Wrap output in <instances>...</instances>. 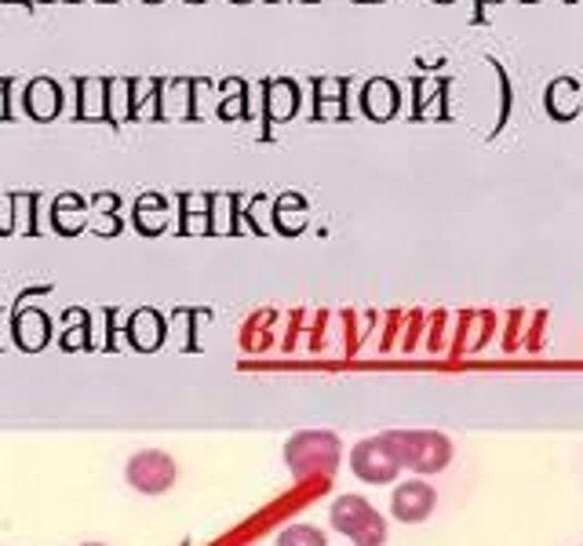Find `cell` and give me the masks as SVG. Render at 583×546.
<instances>
[{
	"mask_svg": "<svg viewBox=\"0 0 583 546\" xmlns=\"http://www.w3.org/2000/svg\"><path fill=\"white\" fill-rule=\"evenodd\" d=\"M160 92H165V98H160V109H165V114H182V109L190 106V98H193V84H187V81H168L165 87H160Z\"/></svg>",
	"mask_w": 583,
	"mask_h": 546,
	"instance_id": "obj_19",
	"label": "cell"
},
{
	"mask_svg": "<svg viewBox=\"0 0 583 546\" xmlns=\"http://www.w3.org/2000/svg\"><path fill=\"white\" fill-rule=\"evenodd\" d=\"M160 339H165V324H160V317L150 313V310H139L132 317V343L139 349H157Z\"/></svg>",
	"mask_w": 583,
	"mask_h": 546,
	"instance_id": "obj_11",
	"label": "cell"
},
{
	"mask_svg": "<svg viewBox=\"0 0 583 546\" xmlns=\"http://www.w3.org/2000/svg\"><path fill=\"white\" fill-rule=\"evenodd\" d=\"M332 529L347 535L354 546H383L386 543V518L365 496H340L329 510Z\"/></svg>",
	"mask_w": 583,
	"mask_h": 546,
	"instance_id": "obj_3",
	"label": "cell"
},
{
	"mask_svg": "<svg viewBox=\"0 0 583 546\" xmlns=\"http://www.w3.org/2000/svg\"><path fill=\"white\" fill-rule=\"evenodd\" d=\"M81 546H106V543H81Z\"/></svg>",
	"mask_w": 583,
	"mask_h": 546,
	"instance_id": "obj_25",
	"label": "cell"
},
{
	"mask_svg": "<svg viewBox=\"0 0 583 546\" xmlns=\"http://www.w3.org/2000/svg\"><path fill=\"white\" fill-rule=\"evenodd\" d=\"M449 92V76H435V81H424L416 76V117H424V109L435 103L438 95Z\"/></svg>",
	"mask_w": 583,
	"mask_h": 546,
	"instance_id": "obj_20",
	"label": "cell"
},
{
	"mask_svg": "<svg viewBox=\"0 0 583 546\" xmlns=\"http://www.w3.org/2000/svg\"><path fill=\"white\" fill-rule=\"evenodd\" d=\"M237 4H248V0H237Z\"/></svg>",
	"mask_w": 583,
	"mask_h": 546,
	"instance_id": "obj_28",
	"label": "cell"
},
{
	"mask_svg": "<svg viewBox=\"0 0 583 546\" xmlns=\"http://www.w3.org/2000/svg\"><path fill=\"white\" fill-rule=\"evenodd\" d=\"M528 4H536V0H528Z\"/></svg>",
	"mask_w": 583,
	"mask_h": 546,
	"instance_id": "obj_30",
	"label": "cell"
},
{
	"mask_svg": "<svg viewBox=\"0 0 583 546\" xmlns=\"http://www.w3.org/2000/svg\"><path fill=\"white\" fill-rule=\"evenodd\" d=\"M489 66L500 76V120H496V131H500L507 124V117H511V76H507V70L496 59H489Z\"/></svg>",
	"mask_w": 583,
	"mask_h": 546,
	"instance_id": "obj_21",
	"label": "cell"
},
{
	"mask_svg": "<svg viewBox=\"0 0 583 546\" xmlns=\"http://www.w3.org/2000/svg\"><path fill=\"white\" fill-rule=\"evenodd\" d=\"M135 223L143 234H157L160 226H165V204H160L157 193H146L143 201L135 207Z\"/></svg>",
	"mask_w": 583,
	"mask_h": 546,
	"instance_id": "obj_17",
	"label": "cell"
},
{
	"mask_svg": "<svg viewBox=\"0 0 583 546\" xmlns=\"http://www.w3.org/2000/svg\"><path fill=\"white\" fill-rule=\"evenodd\" d=\"M95 226H99V234H114V229H117L114 218H95Z\"/></svg>",
	"mask_w": 583,
	"mask_h": 546,
	"instance_id": "obj_22",
	"label": "cell"
},
{
	"mask_svg": "<svg viewBox=\"0 0 583 546\" xmlns=\"http://www.w3.org/2000/svg\"><path fill=\"white\" fill-rule=\"evenodd\" d=\"M128 114H132V84L106 81V117H110L114 124H124Z\"/></svg>",
	"mask_w": 583,
	"mask_h": 546,
	"instance_id": "obj_14",
	"label": "cell"
},
{
	"mask_svg": "<svg viewBox=\"0 0 583 546\" xmlns=\"http://www.w3.org/2000/svg\"><path fill=\"white\" fill-rule=\"evenodd\" d=\"M124 477H128V485L135 491H143V496H165V491L176 485L179 466H176V459L168 452H160V448H143V452H135L124 463Z\"/></svg>",
	"mask_w": 583,
	"mask_h": 546,
	"instance_id": "obj_4",
	"label": "cell"
},
{
	"mask_svg": "<svg viewBox=\"0 0 583 546\" xmlns=\"http://www.w3.org/2000/svg\"><path fill=\"white\" fill-rule=\"evenodd\" d=\"M56 223L62 234H78V229L84 226V212H81V201L73 193L67 197H59V204H56Z\"/></svg>",
	"mask_w": 583,
	"mask_h": 546,
	"instance_id": "obj_18",
	"label": "cell"
},
{
	"mask_svg": "<svg viewBox=\"0 0 583 546\" xmlns=\"http://www.w3.org/2000/svg\"><path fill=\"white\" fill-rule=\"evenodd\" d=\"M59 103H62L59 84L45 81V76L26 87V109H29V117H34V120H51L59 114Z\"/></svg>",
	"mask_w": 583,
	"mask_h": 546,
	"instance_id": "obj_10",
	"label": "cell"
},
{
	"mask_svg": "<svg viewBox=\"0 0 583 546\" xmlns=\"http://www.w3.org/2000/svg\"><path fill=\"white\" fill-rule=\"evenodd\" d=\"M547 114L555 120H569L576 117V103H580V81H572V76H558V81H550L547 87Z\"/></svg>",
	"mask_w": 583,
	"mask_h": 546,
	"instance_id": "obj_9",
	"label": "cell"
},
{
	"mask_svg": "<svg viewBox=\"0 0 583 546\" xmlns=\"http://www.w3.org/2000/svg\"><path fill=\"white\" fill-rule=\"evenodd\" d=\"M78 92H81V103H78V117L81 120L106 117V81H81Z\"/></svg>",
	"mask_w": 583,
	"mask_h": 546,
	"instance_id": "obj_13",
	"label": "cell"
},
{
	"mask_svg": "<svg viewBox=\"0 0 583 546\" xmlns=\"http://www.w3.org/2000/svg\"><path fill=\"white\" fill-rule=\"evenodd\" d=\"M277 546H329V535L314 529V524H288L277 532Z\"/></svg>",
	"mask_w": 583,
	"mask_h": 546,
	"instance_id": "obj_15",
	"label": "cell"
},
{
	"mask_svg": "<svg viewBox=\"0 0 583 546\" xmlns=\"http://www.w3.org/2000/svg\"><path fill=\"white\" fill-rule=\"evenodd\" d=\"M154 4H157V0H154Z\"/></svg>",
	"mask_w": 583,
	"mask_h": 546,
	"instance_id": "obj_32",
	"label": "cell"
},
{
	"mask_svg": "<svg viewBox=\"0 0 583 546\" xmlns=\"http://www.w3.org/2000/svg\"><path fill=\"white\" fill-rule=\"evenodd\" d=\"M438 507V488H430L424 477L402 480L391 496V513L402 524H424Z\"/></svg>",
	"mask_w": 583,
	"mask_h": 546,
	"instance_id": "obj_6",
	"label": "cell"
},
{
	"mask_svg": "<svg viewBox=\"0 0 583 546\" xmlns=\"http://www.w3.org/2000/svg\"><path fill=\"white\" fill-rule=\"evenodd\" d=\"M8 95V81H0V98H4Z\"/></svg>",
	"mask_w": 583,
	"mask_h": 546,
	"instance_id": "obj_24",
	"label": "cell"
},
{
	"mask_svg": "<svg viewBox=\"0 0 583 546\" xmlns=\"http://www.w3.org/2000/svg\"><path fill=\"white\" fill-rule=\"evenodd\" d=\"M386 448L394 452V459L402 463V470H413L416 477H430L449 470L456 448L441 430H386L380 434Z\"/></svg>",
	"mask_w": 583,
	"mask_h": 546,
	"instance_id": "obj_1",
	"label": "cell"
},
{
	"mask_svg": "<svg viewBox=\"0 0 583 546\" xmlns=\"http://www.w3.org/2000/svg\"><path fill=\"white\" fill-rule=\"evenodd\" d=\"M45 339H48L45 313H34V310L19 313V343H23L26 349H40L45 346Z\"/></svg>",
	"mask_w": 583,
	"mask_h": 546,
	"instance_id": "obj_16",
	"label": "cell"
},
{
	"mask_svg": "<svg viewBox=\"0 0 583 546\" xmlns=\"http://www.w3.org/2000/svg\"><path fill=\"white\" fill-rule=\"evenodd\" d=\"M397 103H402L397 84L386 81V76H372V81L361 87V114L372 120H391L397 114Z\"/></svg>",
	"mask_w": 583,
	"mask_h": 546,
	"instance_id": "obj_7",
	"label": "cell"
},
{
	"mask_svg": "<svg viewBox=\"0 0 583 546\" xmlns=\"http://www.w3.org/2000/svg\"><path fill=\"white\" fill-rule=\"evenodd\" d=\"M29 4H37V0H29Z\"/></svg>",
	"mask_w": 583,
	"mask_h": 546,
	"instance_id": "obj_31",
	"label": "cell"
},
{
	"mask_svg": "<svg viewBox=\"0 0 583 546\" xmlns=\"http://www.w3.org/2000/svg\"><path fill=\"white\" fill-rule=\"evenodd\" d=\"M365 4H369V0H365ZM372 4H376V0H372Z\"/></svg>",
	"mask_w": 583,
	"mask_h": 546,
	"instance_id": "obj_29",
	"label": "cell"
},
{
	"mask_svg": "<svg viewBox=\"0 0 583 546\" xmlns=\"http://www.w3.org/2000/svg\"><path fill=\"white\" fill-rule=\"evenodd\" d=\"M190 4H201V0H190Z\"/></svg>",
	"mask_w": 583,
	"mask_h": 546,
	"instance_id": "obj_27",
	"label": "cell"
},
{
	"mask_svg": "<svg viewBox=\"0 0 583 546\" xmlns=\"http://www.w3.org/2000/svg\"><path fill=\"white\" fill-rule=\"evenodd\" d=\"M350 470L365 485H394L397 474H402V463L394 459L383 437H365L350 448Z\"/></svg>",
	"mask_w": 583,
	"mask_h": 546,
	"instance_id": "obj_5",
	"label": "cell"
},
{
	"mask_svg": "<svg viewBox=\"0 0 583 546\" xmlns=\"http://www.w3.org/2000/svg\"><path fill=\"white\" fill-rule=\"evenodd\" d=\"M340 455L343 444L332 430H299L285 444V463L296 480L332 477L340 470Z\"/></svg>",
	"mask_w": 583,
	"mask_h": 546,
	"instance_id": "obj_2",
	"label": "cell"
},
{
	"mask_svg": "<svg viewBox=\"0 0 583 546\" xmlns=\"http://www.w3.org/2000/svg\"><path fill=\"white\" fill-rule=\"evenodd\" d=\"M343 92H347V81H318V84H314L318 117H321V120H329V117H347V109H343Z\"/></svg>",
	"mask_w": 583,
	"mask_h": 546,
	"instance_id": "obj_12",
	"label": "cell"
},
{
	"mask_svg": "<svg viewBox=\"0 0 583 546\" xmlns=\"http://www.w3.org/2000/svg\"><path fill=\"white\" fill-rule=\"evenodd\" d=\"M485 4H500V0H474V22H481V8Z\"/></svg>",
	"mask_w": 583,
	"mask_h": 546,
	"instance_id": "obj_23",
	"label": "cell"
},
{
	"mask_svg": "<svg viewBox=\"0 0 583 546\" xmlns=\"http://www.w3.org/2000/svg\"><path fill=\"white\" fill-rule=\"evenodd\" d=\"M263 106H266V120H288L299 109V87L291 81H266Z\"/></svg>",
	"mask_w": 583,
	"mask_h": 546,
	"instance_id": "obj_8",
	"label": "cell"
},
{
	"mask_svg": "<svg viewBox=\"0 0 583 546\" xmlns=\"http://www.w3.org/2000/svg\"><path fill=\"white\" fill-rule=\"evenodd\" d=\"M435 4H452V0H435Z\"/></svg>",
	"mask_w": 583,
	"mask_h": 546,
	"instance_id": "obj_26",
	"label": "cell"
}]
</instances>
